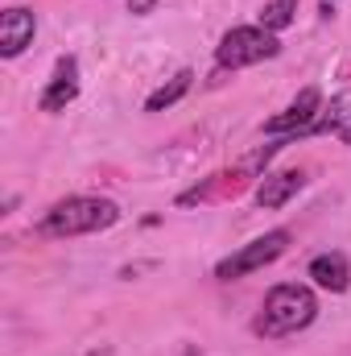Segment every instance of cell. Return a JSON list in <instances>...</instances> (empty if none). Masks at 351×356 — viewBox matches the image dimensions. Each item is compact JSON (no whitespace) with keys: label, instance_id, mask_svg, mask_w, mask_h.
I'll use <instances>...</instances> for the list:
<instances>
[{"label":"cell","instance_id":"12","mask_svg":"<svg viewBox=\"0 0 351 356\" xmlns=\"http://www.w3.org/2000/svg\"><path fill=\"white\" fill-rule=\"evenodd\" d=\"M153 8H157V0H128V13H137V17H145Z\"/></svg>","mask_w":351,"mask_h":356},{"label":"cell","instance_id":"5","mask_svg":"<svg viewBox=\"0 0 351 356\" xmlns=\"http://www.w3.org/2000/svg\"><path fill=\"white\" fill-rule=\"evenodd\" d=\"M318 112H323V91H318V88H302V91H298V99H293L285 112H277V116H268V120H264V133H268V137L310 133V129H314V120H318Z\"/></svg>","mask_w":351,"mask_h":356},{"label":"cell","instance_id":"4","mask_svg":"<svg viewBox=\"0 0 351 356\" xmlns=\"http://www.w3.org/2000/svg\"><path fill=\"white\" fill-rule=\"evenodd\" d=\"M285 249H289V232H285V228H273V232H264L257 241H248L244 249H236L232 257H223V261L215 266V277H219V282H236V277H244V273H257V269L273 266Z\"/></svg>","mask_w":351,"mask_h":356},{"label":"cell","instance_id":"2","mask_svg":"<svg viewBox=\"0 0 351 356\" xmlns=\"http://www.w3.org/2000/svg\"><path fill=\"white\" fill-rule=\"evenodd\" d=\"M120 220V207L112 199H99V195H71L62 203H54L42 220H37V232L42 236H87V232H103Z\"/></svg>","mask_w":351,"mask_h":356},{"label":"cell","instance_id":"10","mask_svg":"<svg viewBox=\"0 0 351 356\" xmlns=\"http://www.w3.org/2000/svg\"><path fill=\"white\" fill-rule=\"evenodd\" d=\"M190 79H194V71H178L170 83H162V88L153 91L149 99H145V112H162V108H174L178 99L190 91Z\"/></svg>","mask_w":351,"mask_h":356},{"label":"cell","instance_id":"11","mask_svg":"<svg viewBox=\"0 0 351 356\" xmlns=\"http://www.w3.org/2000/svg\"><path fill=\"white\" fill-rule=\"evenodd\" d=\"M293 13H298V0H268L261 8V25L268 33H281L293 25Z\"/></svg>","mask_w":351,"mask_h":356},{"label":"cell","instance_id":"8","mask_svg":"<svg viewBox=\"0 0 351 356\" xmlns=\"http://www.w3.org/2000/svg\"><path fill=\"white\" fill-rule=\"evenodd\" d=\"M306 186V175L302 170H281V175H261V182H257V207H264V211H273V207H285L298 191Z\"/></svg>","mask_w":351,"mask_h":356},{"label":"cell","instance_id":"9","mask_svg":"<svg viewBox=\"0 0 351 356\" xmlns=\"http://www.w3.org/2000/svg\"><path fill=\"white\" fill-rule=\"evenodd\" d=\"M306 277H314V286H323L331 294H343L351 286V266L343 253H318L310 261V269H306Z\"/></svg>","mask_w":351,"mask_h":356},{"label":"cell","instance_id":"1","mask_svg":"<svg viewBox=\"0 0 351 356\" xmlns=\"http://www.w3.org/2000/svg\"><path fill=\"white\" fill-rule=\"evenodd\" d=\"M318 319V298L310 286L302 282H281L264 294V307L257 315V336L264 340H281V336H293L302 327H310Z\"/></svg>","mask_w":351,"mask_h":356},{"label":"cell","instance_id":"13","mask_svg":"<svg viewBox=\"0 0 351 356\" xmlns=\"http://www.w3.org/2000/svg\"><path fill=\"white\" fill-rule=\"evenodd\" d=\"M343 141H348V145H351V124H348V129H343Z\"/></svg>","mask_w":351,"mask_h":356},{"label":"cell","instance_id":"3","mask_svg":"<svg viewBox=\"0 0 351 356\" xmlns=\"http://www.w3.org/2000/svg\"><path fill=\"white\" fill-rule=\"evenodd\" d=\"M277 50H281V42L264 25H236V29L223 33L215 58H219L223 71L228 67L236 71V67H252V63H264V58H277Z\"/></svg>","mask_w":351,"mask_h":356},{"label":"cell","instance_id":"6","mask_svg":"<svg viewBox=\"0 0 351 356\" xmlns=\"http://www.w3.org/2000/svg\"><path fill=\"white\" fill-rule=\"evenodd\" d=\"M75 95H79V63L67 54V58H58V67H54V79H50V88L42 91L37 108H42V112H62V108H67Z\"/></svg>","mask_w":351,"mask_h":356},{"label":"cell","instance_id":"7","mask_svg":"<svg viewBox=\"0 0 351 356\" xmlns=\"http://www.w3.org/2000/svg\"><path fill=\"white\" fill-rule=\"evenodd\" d=\"M33 29H37V21H33L29 8H4L0 13V54L17 58L33 42Z\"/></svg>","mask_w":351,"mask_h":356}]
</instances>
